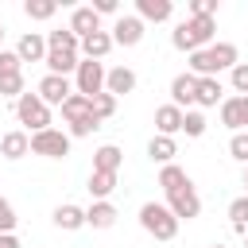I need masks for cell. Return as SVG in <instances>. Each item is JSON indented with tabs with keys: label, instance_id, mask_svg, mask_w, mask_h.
Instances as JSON below:
<instances>
[{
	"label": "cell",
	"instance_id": "obj_1",
	"mask_svg": "<svg viewBox=\"0 0 248 248\" xmlns=\"http://www.w3.org/2000/svg\"><path fill=\"white\" fill-rule=\"evenodd\" d=\"M240 62L236 43H209L205 50L190 54V74L194 78H217V70H232Z\"/></svg>",
	"mask_w": 248,
	"mask_h": 248
},
{
	"label": "cell",
	"instance_id": "obj_2",
	"mask_svg": "<svg viewBox=\"0 0 248 248\" xmlns=\"http://www.w3.org/2000/svg\"><path fill=\"white\" fill-rule=\"evenodd\" d=\"M213 19H205V16H190V19H182L178 27H174V35H170V43L178 46V50H205L209 43H213Z\"/></svg>",
	"mask_w": 248,
	"mask_h": 248
},
{
	"label": "cell",
	"instance_id": "obj_3",
	"mask_svg": "<svg viewBox=\"0 0 248 248\" xmlns=\"http://www.w3.org/2000/svg\"><path fill=\"white\" fill-rule=\"evenodd\" d=\"M140 225H143V232H151L155 240H174V236H178V217H174L170 205H163V202H147V205L140 209Z\"/></svg>",
	"mask_w": 248,
	"mask_h": 248
},
{
	"label": "cell",
	"instance_id": "obj_4",
	"mask_svg": "<svg viewBox=\"0 0 248 248\" xmlns=\"http://www.w3.org/2000/svg\"><path fill=\"white\" fill-rule=\"evenodd\" d=\"M16 116H19V124L31 128V136L50 128V105H43L39 93H23V97L16 101Z\"/></svg>",
	"mask_w": 248,
	"mask_h": 248
},
{
	"label": "cell",
	"instance_id": "obj_5",
	"mask_svg": "<svg viewBox=\"0 0 248 248\" xmlns=\"http://www.w3.org/2000/svg\"><path fill=\"white\" fill-rule=\"evenodd\" d=\"M31 151L43 155V159H62V155H70V136L58 132V128L35 132V136H31Z\"/></svg>",
	"mask_w": 248,
	"mask_h": 248
},
{
	"label": "cell",
	"instance_id": "obj_6",
	"mask_svg": "<svg viewBox=\"0 0 248 248\" xmlns=\"http://www.w3.org/2000/svg\"><path fill=\"white\" fill-rule=\"evenodd\" d=\"M105 78H108V74H105V66H101V62H93V58H85V62L78 66V89H74V93H81V97H89V101H93L97 93H105Z\"/></svg>",
	"mask_w": 248,
	"mask_h": 248
},
{
	"label": "cell",
	"instance_id": "obj_7",
	"mask_svg": "<svg viewBox=\"0 0 248 248\" xmlns=\"http://www.w3.org/2000/svg\"><path fill=\"white\" fill-rule=\"evenodd\" d=\"M167 205H170V213H174L178 221H182V217H186V221H194V217L202 213V198H198V190H194V186H182L178 194H167Z\"/></svg>",
	"mask_w": 248,
	"mask_h": 248
},
{
	"label": "cell",
	"instance_id": "obj_8",
	"mask_svg": "<svg viewBox=\"0 0 248 248\" xmlns=\"http://www.w3.org/2000/svg\"><path fill=\"white\" fill-rule=\"evenodd\" d=\"M221 120H225V128H232V136L244 132V128H248V97H229V101H221Z\"/></svg>",
	"mask_w": 248,
	"mask_h": 248
},
{
	"label": "cell",
	"instance_id": "obj_9",
	"mask_svg": "<svg viewBox=\"0 0 248 248\" xmlns=\"http://www.w3.org/2000/svg\"><path fill=\"white\" fill-rule=\"evenodd\" d=\"M140 39H143V19H140V16H120V19L112 23V43L136 46Z\"/></svg>",
	"mask_w": 248,
	"mask_h": 248
},
{
	"label": "cell",
	"instance_id": "obj_10",
	"mask_svg": "<svg viewBox=\"0 0 248 248\" xmlns=\"http://www.w3.org/2000/svg\"><path fill=\"white\" fill-rule=\"evenodd\" d=\"M39 97H43V105H66V97H70V81L66 78H58V74H46L43 81H39V89H35Z\"/></svg>",
	"mask_w": 248,
	"mask_h": 248
},
{
	"label": "cell",
	"instance_id": "obj_11",
	"mask_svg": "<svg viewBox=\"0 0 248 248\" xmlns=\"http://www.w3.org/2000/svg\"><path fill=\"white\" fill-rule=\"evenodd\" d=\"M170 105H198V78L186 70V74H178L174 81H170Z\"/></svg>",
	"mask_w": 248,
	"mask_h": 248
},
{
	"label": "cell",
	"instance_id": "obj_12",
	"mask_svg": "<svg viewBox=\"0 0 248 248\" xmlns=\"http://www.w3.org/2000/svg\"><path fill=\"white\" fill-rule=\"evenodd\" d=\"M182 120H186V108H178V105H170V101L155 108V128H159V136L182 132Z\"/></svg>",
	"mask_w": 248,
	"mask_h": 248
},
{
	"label": "cell",
	"instance_id": "obj_13",
	"mask_svg": "<svg viewBox=\"0 0 248 248\" xmlns=\"http://www.w3.org/2000/svg\"><path fill=\"white\" fill-rule=\"evenodd\" d=\"M27 151H31V132L12 128V132L0 136V155H4V159H23Z\"/></svg>",
	"mask_w": 248,
	"mask_h": 248
},
{
	"label": "cell",
	"instance_id": "obj_14",
	"mask_svg": "<svg viewBox=\"0 0 248 248\" xmlns=\"http://www.w3.org/2000/svg\"><path fill=\"white\" fill-rule=\"evenodd\" d=\"M70 31H74L78 39H89L93 31H101V16H97L93 8H74V16H70Z\"/></svg>",
	"mask_w": 248,
	"mask_h": 248
},
{
	"label": "cell",
	"instance_id": "obj_15",
	"mask_svg": "<svg viewBox=\"0 0 248 248\" xmlns=\"http://www.w3.org/2000/svg\"><path fill=\"white\" fill-rule=\"evenodd\" d=\"M136 89V74L128 70V66H116V70H108V78H105V93H112L116 101L124 97V93H132Z\"/></svg>",
	"mask_w": 248,
	"mask_h": 248
},
{
	"label": "cell",
	"instance_id": "obj_16",
	"mask_svg": "<svg viewBox=\"0 0 248 248\" xmlns=\"http://www.w3.org/2000/svg\"><path fill=\"white\" fill-rule=\"evenodd\" d=\"M112 46H116V43H112V31H93L89 39H81V54L93 58V62H101Z\"/></svg>",
	"mask_w": 248,
	"mask_h": 248
},
{
	"label": "cell",
	"instance_id": "obj_17",
	"mask_svg": "<svg viewBox=\"0 0 248 248\" xmlns=\"http://www.w3.org/2000/svg\"><path fill=\"white\" fill-rule=\"evenodd\" d=\"M16 54H19L23 62H46V39H43V35H35V31H27V35L19 39Z\"/></svg>",
	"mask_w": 248,
	"mask_h": 248
},
{
	"label": "cell",
	"instance_id": "obj_18",
	"mask_svg": "<svg viewBox=\"0 0 248 248\" xmlns=\"http://www.w3.org/2000/svg\"><path fill=\"white\" fill-rule=\"evenodd\" d=\"M147 155H151L155 163H163V167H167V163H174V155H178L174 136H159V132H155V136H151V143H147Z\"/></svg>",
	"mask_w": 248,
	"mask_h": 248
},
{
	"label": "cell",
	"instance_id": "obj_19",
	"mask_svg": "<svg viewBox=\"0 0 248 248\" xmlns=\"http://www.w3.org/2000/svg\"><path fill=\"white\" fill-rule=\"evenodd\" d=\"M120 163H124V151H120L116 143H105V147H97V155H93V170H105V174H116Z\"/></svg>",
	"mask_w": 248,
	"mask_h": 248
},
{
	"label": "cell",
	"instance_id": "obj_20",
	"mask_svg": "<svg viewBox=\"0 0 248 248\" xmlns=\"http://www.w3.org/2000/svg\"><path fill=\"white\" fill-rule=\"evenodd\" d=\"M85 225H93V229H112V225H116V205H112V202H93V205L85 209Z\"/></svg>",
	"mask_w": 248,
	"mask_h": 248
},
{
	"label": "cell",
	"instance_id": "obj_21",
	"mask_svg": "<svg viewBox=\"0 0 248 248\" xmlns=\"http://www.w3.org/2000/svg\"><path fill=\"white\" fill-rule=\"evenodd\" d=\"M78 66H81V62H78V54H70V50H46V70H50V74L66 78L70 70L78 74Z\"/></svg>",
	"mask_w": 248,
	"mask_h": 248
},
{
	"label": "cell",
	"instance_id": "obj_22",
	"mask_svg": "<svg viewBox=\"0 0 248 248\" xmlns=\"http://www.w3.org/2000/svg\"><path fill=\"white\" fill-rule=\"evenodd\" d=\"M62 116H66L70 124H78V120L93 116V101H89V97H81V93H70V97H66V105H62Z\"/></svg>",
	"mask_w": 248,
	"mask_h": 248
},
{
	"label": "cell",
	"instance_id": "obj_23",
	"mask_svg": "<svg viewBox=\"0 0 248 248\" xmlns=\"http://www.w3.org/2000/svg\"><path fill=\"white\" fill-rule=\"evenodd\" d=\"M159 186H163L167 194H178L182 186H190V174H186L178 163H167V167L159 170Z\"/></svg>",
	"mask_w": 248,
	"mask_h": 248
},
{
	"label": "cell",
	"instance_id": "obj_24",
	"mask_svg": "<svg viewBox=\"0 0 248 248\" xmlns=\"http://www.w3.org/2000/svg\"><path fill=\"white\" fill-rule=\"evenodd\" d=\"M54 225L66 229V232H74V229L85 225V209H81V205H58V209H54Z\"/></svg>",
	"mask_w": 248,
	"mask_h": 248
},
{
	"label": "cell",
	"instance_id": "obj_25",
	"mask_svg": "<svg viewBox=\"0 0 248 248\" xmlns=\"http://www.w3.org/2000/svg\"><path fill=\"white\" fill-rule=\"evenodd\" d=\"M112 190H116V174H105V170H93V174H89V194H93V202H108Z\"/></svg>",
	"mask_w": 248,
	"mask_h": 248
},
{
	"label": "cell",
	"instance_id": "obj_26",
	"mask_svg": "<svg viewBox=\"0 0 248 248\" xmlns=\"http://www.w3.org/2000/svg\"><path fill=\"white\" fill-rule=\"evenodd\" d=\"M140 19H151V23H163L170 19V0H140Z\"/></svg>",
	"mask_w": 248,
	"mask_h": 248
},
{
	"label": "cell",
	"instance_id": "obj_27",
	"mask_svg": "<svg viewBox=\"0 0 248 248\" xmlns=\"http://www.w3.org/2000/svg\"><path fill=\"white\" fill-rule=\"evenodd\" d=\"M46 50H70V54H78L81 50V39L66 27V31H50L46 35Z\"/></svg>",
	"mask_w": 248,
	"mask_h": 248
},
{
	"label": "cell",
	"instance_id": "obj_28",
	"mask_svg": "<svg viewBox=\"0 0 248 248\" xmlns=\"http://www.w3.org/2000/svg\"><path fill=\"white\" fill-rule=\"evenodd\" d=\"M217 101H221V81L217 78H198V105L213 108Z\"/></svg>",
	"mask_w": 248,
	"mask_h": 248
},
{
	"label": "cell",
	"instance_id": "obj_29",
	"mask_svg": "<svg viewBox=\"0 0 248 248\" xmlns=\"http://www.w3.org/2000/svg\"><path fill=\"white\" fill-rule=\"evenodd\" d=\"M229 221H232V229H236V232H244V236H248V198H244V194L229 202Z\"/></svg>",
	"mask_w": 248,
	"mask_h": 248
},
{
	"label": "cell",
	"instance_id": "obj_30",
	"mask_svg": "<svg viewBox=\"0 0 248 248\" xmlns=\"http://www.w3.org/2000/svg\"><path fill=\"white\" fill-rule=\"evenodd\" d=\"M93 116H97L101 124H105L108 116H116V97H112V93H97V97H93Z\"/></svg>",
	"mask_w": 248,
	"mask_h": 248
},
{
	"label": "cell",
	"instance_id": "obj_31",
	"mask_svg": "<svg viewBox=\"0 0 248 248\" xmlns=\"http://www.w3.org/2000/svg\"><path fill=\"white\" fill-rule=\"evenodd\" d=\"M23 12H27L31 19H50V16L58 12V4H54V0H27Z\"/></svg>",
	"mask_w": 248,
	"mask_h": 248
},
{
	"label": "cell",
	"instance_id": "obj_32",
	"mask_svg": "<svg viewBox=\"0 0 248 248\" xmlns=\"http://www.w3.org/2000/svg\"><path fill=\"white\" fill-rule=\"evenodd\" d=\"M0 97H8V101H19V97H23V74L0 78Z\"/></svg>",
	"mask_w": 248,
	"mask_h": 248
},
{
	"label": "cell",
	"instance_id": "obj_33",
	"mask_svg": "<svg viewBox=\"0 0 248 248\" xmlns=\"http://www.w3.org/2000/svg\"><path fill=\"white\" fill-rule=\"evenodd\" d=\"M182 132H186V136H194V140H198V136H202V132H205V116H202V112H198V108H186V120H182Z\"/></svg>",
	"mask_w": 248,
	"mask_h": 248
},
{
	"label": "cell",
	"instance_id": "obj_34",
	"mask_svg": "<svg viewBox=\"0 0 248 248\" xmlns=\"http://www.w3.org/2000/svg\"><path fill=\"white\" fill-rule=\"evenodd\" d=\"M23 70V58L16 54V50H0V78H12V74H19Z\"/></svg>",
	"mask_w": 248,
	"mask_h": 248
},
{
	"label": "cell",
	"instance_id": "obj_35",
	"mask_svg": "<svg viewBox=\"0 0 248 248\" xmlns=\"http://www.w3.org/2000/svg\"><path fill=\"white\" fill-rule=\"evenodd\" d=\"M229 155H232L236 163H244V167H248V132H236V136L229 140Z\"/></svg>",
	"mask_w": 248,
	"mask_h": 248
},
{
	"label": "cell",
	"instance_id": "obj_36",
	"mask_svg": "<svg viewBox=\"0 0 248 248\" xmlns=\"http://www.w3.org/2000/svg\"><path fill=\"white\" fill-rule=\"evenodd\" d=\"M232 89H236V97H248V62L232 66Z\"/></svg>",
	"mask_w": 248,
	"mask_h": 248
},
{
	"label": "cell",
	"instance_id": "obj_37",
	"mask_svg": "<svg viewBox=\"0 0 248 248\" xmlns=\"http://www.w3.org/2000/svg\"><path fill=\"white\" fill-rule=\"evenodd\" d=\"M16 229V209H12V202L8 198H0V236L4 232H12Z\"/></svg>",
	"mask_w": 248,
	"mask_h": 248
},
{
	"label": "cell",
	"instance_id": "obj_38",
	"mask_svg": "<svg viewBox=\"0 0 248 248\" xmlns=\"http://www.w3.org/2000/svg\"><path fill=\"white\" fill-rule=\"evenodd\" d=\"M97 128H101V120H97V116H85V120L70 124V136H78V140H81V136H93Z\"/></svg>",
	"mask_w": 248,
	"mask_h": 248
},
{
	"label": "cell",
	"instance_id": "obj_39",
	"mask_svg": "<svg viewBox=\"0 0 248 248\" xmlns=\"http://www.w3.org/2000/svg\"><path fill=\"white\" fill-rule=\"evenodd\" d=\"M213 12H217V0H190V16H205V19H213Z\"/></svg>",
	"mask_w": 248,
	"mask_h": 248
},
{
	"label": "cell",
	"instance_id": "obj_40",
	"mask_svg": "<svg viewBox=\"0 0 248 248\" xmlns=\"http://www.w3.org/2000/svg\"><path fill=\"white\" fill-rule=\"evenodd\" d=\"M97 16H108V12H116V0H97V4H89Z\"/></svg>",
	"mask_w": 248,
	"mask_h": 248
},
{
	"label": "cell",
	"instance_id": "obj_41",
	"mask_svg": "<svg viewBox=\"0 0 248 248\" xmlns=\"http://www.w3.org/2000/svg\"><path fill=\"white\" fill-rule=\"evenodd\" d=\"M0 248H19V240H16V232H4V236H0Z\"/></svg>",
	"mask_w": 248,
	"mask_h": 248
},
{
	"label": "cell",
	"instance_id": "obj_42",
	"mask_svg": "<svg viewBox=\"0 0 248 248\" xmlns=\"http://www.w3.org/2000/svg\"><path fill=\"white\" fill-rule=\"evenodd\" d=\"M244 198H248V167H244Z\"/></svg>",
	"mask_w": 248,
	"mask_h": 248
},
{
	"label": "cell",
	"instance_id": "obj_43",
	"mask_svg": "<svg viewBox=\"0 0 248 248\" xmlns=\"http://www.w3.org/2000/svg\"><path fill=\"white\" fill-rule=\"evenodd\" d=\"M209 248H225V244H209Z\"/></svg>",
	"mask_w": 248,
	"mask_h": 248
},
{
	"label": "cell",
	"instance_id": "obj_44",
	"mask_svg": "<svg viewBox=\"0 0 248 248\" xmlns=\"http://www.w3.org/2000/svg\"><path fill=\"white\" fill-rule=\"evenodd\" d=\"M0 39H4V27H0Z\"/></svg>",
	"mask_w": 248,
	"mask_h": 248
},
{
	"label": "cell",
	"instance_id": "obj_45",
	"mask_svg": "<svg viewBox=\"0 0 248 248\" xmlns=\"http://www.w3.org/2000/svg\"><path fill=\"white\" fill-rule=\"evenodd\" d=\"M244 244H248V236H244Z\"/></svg>",
	"mask_w": 248,
	"mask_h": 248
}]
</instances>
